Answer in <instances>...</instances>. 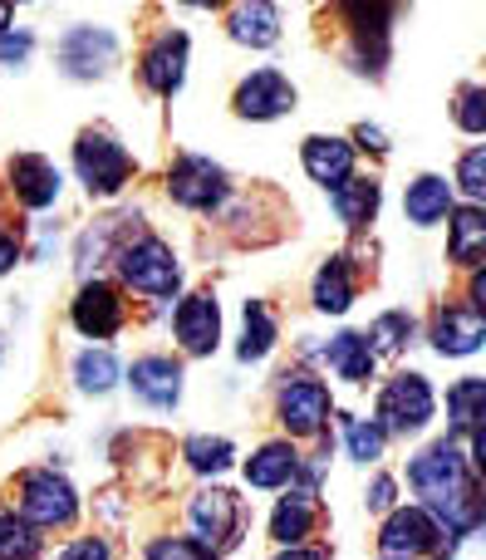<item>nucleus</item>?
Masks as SVG:
<instances>
[{
    "instance_id": "obj_35",
    "label": "nucleus",
    "mask_w": 486,
    "mask_h": 560,
    "mask_svg": "<svg viewBox=\"0 0 486 560\" xmlns=\"http://www.w3.org/2000/svg\"><path fill=\"white\" fill-rule=\"evenodd\" d=\"M458 183H462V192H467L472 202H482V197H486V148H472V153L462 158Z\"/></svg>"
},
{
    "instance_id": "obj_8",
    "label": "nucleus",
    "mask_w": 486,
    "mask_h": 560,
    "mask_svg": "<svg viewBox=\"0 0 486 560\" xmlns=\"http://www.w3.org/2000/svg\"><path fill=\"white\" fill-rule=\"evenodd\" d=\"M167 192L177 207H192V212H212L226 197V173L206 158H177L173 173H167Z\"/></svg>"
},
{
    "instance_id": "obj_37",
    "label": "nucleus",
    "mask_w": 486,
    "mask_h": 560,
    "mask_svg": "<svg viewBox=\"0 0 486 560\" xmlns=\"http://www.w3.org/2000/svg\"><path fill=\"white\" fill-rule=\"evenodd\" d=\"M29 49H35V39H29L25 30H20V35H10V30L0 35V59H5V65H25Z\"/></svg>"
},
{
    "instance_id": "obj_22",
    "label": "nucleus",
    "mask_w": 486,
    "mask_h": 560,
    "mask_svg": "<svg viewBox=\"0 0 486 560\" xmlns=\"http://www.w3.org/2000/svg\"><path fill=\"white\" fill-rule=\"evenodd\" d=\"M310 526H315V497L310 492H291L271 516V536L281 546H291V551L310 536Z\"/></svg>"
},
{
    "instance_id": "obj_32",
    "label": "nucleus",
    "mask_w": 486,
    "mask_h": 560,
    "mask_svg": "<svg viewBox=\"0 0 486 560\" xmlns=\"http://www.w3.org/2000/svg\"><path fill=\"white\" fill-rule=\"evenodd\" d=\"M413 335V319L408 315H383V319H374V329L364 339H369V349L374 354H393V349H403V339Z\"/></svg>"
},
{
    "instance_id": "obj_20",
    "label": "nucleus",
    "mask_w": 486,
    "mask_h": 560,
    "mask_svg": "<svg viewBox=\"0 0 486 560\" xmlns=\"http://www.w3.org/2000/svg\"><path fill=\"white\" fill-rule=\"evenodd\" d=\"M403 207H408V222H418V226H432V222H442V217L452 212V187L442 183V177H418V183L408 187V197H403Z\"/></svg>"
},
{
    "instance_id": "obj_17",
    "label": "nucleus",
    "mask_w": 486,
    "mask_h": 560,
    "mask_svg": "<svg viewBox=\"0 0 486 560\" xmlns=\"http://www.w3.org/2000/svg\"><path fill=\"white\" fill-rule=\"evenodd\" d=\"M305 173L324 187L349 183L354 173V148L344 138H305Z\"/></svg>"
},
{
    "instance_id": "obj_24",
    "label": "nucleus",
    "mask_w": 486,
    "mask_h": 560,
    "mask_svg": "<svg viewBox=\"0 0 486 560\" xmlns=\"http://www.w3.org/2000/svg\"><path fill=\"white\" fill-rule=\"evenodd\" d=\"M334 207H340L344 226L374 222V212H379V183H374V177H349V183L334 187Z\"/></svg>"
},
{
    "instance_id": "obj_2",
    "label": "nucleus",
    "mask_w": 486,
    "mask_h": 560,
    "mask_svg": "<svg viewBox=\"0 0 486 560\" xmlns=\"http://www.w3.org/2000/svg\"><path fill=\"white\" fill-rule=\"evenodd\" d=\"M79 512V497L64 477L55 472H25L20 477V522L25 526H69Z\"/></svg>"
},
{
    "instance_id": "obj_14",
    "label": "nucleus",
    "mask_w": 486,
    "mask_h": 560,
    "mask_svg": "<svg viewBox=\"0 0 486 560\" xmlns=\"http://www.w3.org/2000/svg\"><path fill=\"white\" fill-rule=\"evenodd\" d=\"M128 384H133V394L143 398V404H153V408H173V404H177V394H182V369H177L173 359L147 354V359H138V364L128 369Z\"/></svg>"
},
{
    "instance_id": "obj_43",
    "label": "nucleus",
    "mask_w": 486,
    "mask_h": 560,
    "mask_svg": "<svg viewBox=\"0 0 486 560\" xmlns=\"http://www.w3.org/2000/svg\"><path fill=\"white\" fill-rule=\"evenodd\" d=\"M10 30V5H0V35Z\"/></svg>"
},
{
    "instance_id": "obj_28",
    "label": "nucleus",
    "mask_w": 486,
    "mask_h": 560,
    "mask_svg": "<svg viewBox=\"0 0 486 560\" xmlns=\"http://www.w3.org/2000/svg\"><path fill=\"white\" fill-rule=\"evenodd\" d=\"M271 345H275V319H271V310H265L261 300H246V339H241V349H236V354H241L246 364H256V359L271 354Z\"/></svg>"
},
{
    "instance_id": "obj_25",
    "label": "nucleus",
    "mask_w": 486,
    "mask_h": 560,
    "mask_svg": "<svg viewBox=\"0 0 486 560\" xmlns=\"http://www.w3.org/2000/svg\"><path fill=\"white\" fill-rule=\"evenodd\" d=\"M486 252V217L477 207H458L452 212V261L477 266Z\"/></svg>"
},
{
    "instance_id": "obj_5",
    "label": "nucleus",
    "mask_w": 486,
    "mask_h": 560,
    "mask_svg": "<svg viewBox=\"0 0 486 560\" xmlns=\"http://www.w3.org/2000/svg\"><path fill=\"white\" fill-rule=\"evenodd\" d=\"M432 418V388L423 374H399L379 394V433H418Z\"/></svg>"
},
{
    "instance_id": "obj_10",
    "label": "nucleus",
    "mask_w": 486,
    "mask_h": 560,
    "mask_svg": "<svg viewBox=\"0 0 486 560\" xmlns=\"http://www.w3.org/2000/svg\"><path fill=\"white\" fill-rule=\"evenodd\" d=\"M295 108V89L285 74H275V69H256L251 79H246L241 89H236V114L241 118H281Z\"/></svg>"
},
{
    "instance_id": "obj_15",
    "label": "nucleus",
    "mask_w": 486,
    "mask_h": 560,
    "mask_svg": "<svg viewBox=\"0 0 486 560\" xmlns=\"http://www.w3.org/2000/svg\"><path fill=\"white\" fill-rule=\"evenodd\" d=\"M10 187H15L20 202L39 212V207H49L59 197V167L35 153H20L15 163H10Z\"/></svg>"
},
{
    "instance_id": "obj_4",
    "label": "nucleus",
    "mask_w": 486,
    "mask_h": 560,
    "mask_svg": "<svg viewBox=\"0 0 486 560\" xmlns=\"http://www.w3.org/2000/svg\"><path fill=\"white\" fill-rule=\"evenodd\" d=\"M118 271H123V280L133 290H143V295H173L177 290V261L173 252H167L157 236H143V242H128L123 252H118Z\"/></svg>"
},
{
    "instance_id": "obj_1",
    "label": "nucleus",
    "mask_w": 486,
    "mask_h": 560,
    "mask_svg": "<svg viewBox=\"0 0 486 560\" xmlns=\"http://www.w3.org/2000/svg\"><path fill=\"white\" fill-rule=\"evenodd\" d=\"M408 477H413V487L428 497L432 512L448 516L452 536H467L472 526H477V516H482L477 512V467L462 457V447L452 443V438H442L428 453L413 457Z\"/></svg>"
},
{
    "instance_id": "obj_3",
    "label": "nucleus",
    "mask_w": 486,
    "mask_h": 560,
    "mask_svg": "<svg viewBox=\"0 0 486 560\" xmlns=\"http://www.w3.org/2000/svg\"><path fill=\"white\" fill-rule=\"evenodd\" d=\"M74 167H79L88 192L114 197L118 187L128 183V173H133V158H128L108 133H94V128H88V133H79V143H74Z\"/></svg>"
},
{
    "instance_id": "obj_29",
    "label": "nucleus",
    "mask_w": 486,
    "mask_h": 560,
    "mask_svg": "<svg viewBox=\"0 0 486 560\" xmlns=\"http://www.w3.org/2000/svg\"><path fill=\"white\" fill-rule=\"evenodd\" d=\"M74 378L84 394H108V388L118 384V359L108 354V349H84V354L74 359Z\"/></svg>"
},
{
    "instance_id": "obj_7",
    "label": "nucleus",
    "mask_w": 486,
    "mask_h": 560,
    "mask_svg": "<svg viewBox=\"0 0 486 560\" xmlns=\"http://www.w3.org/2000/svg\"><path fill=\"white\" fill-rule=\"evenodd\" d=\"M114 59H118V39L98 25H74L59 39V69L69 79H98L114 69Z\"/></svg>"
},
{
    "instance_id": "obj_27",
    "label": "nucleus",
    "mask_w": 486,
    "mask_h": 560,
    "mask_svg": "<svg viewBox=\"0 0 486 560\" xmlns=\"http://www.w3.org/2000/svg\"><path fill=\"white\" fill-rule=\"evenodd\" d=\"M482 398H486V378H462V384L448 394L452 428H458L462 438H472V443L482 438V428H477V418H482Z\"/></svg>"
},
{
    "instance_id": "obj_23",
    "label": "nucleus",
    "mask_w": 486,
    "mask_h": 560,
    "mask_svg": "<svg viewBox=\"0 0 486 560\" xmlns=\"http://www.w3.org/2000/svg\"><path fill=\"white\" fill-rule=\"evenodd\" d=\"M300 472V457H295L291 443H265L261 453L246 463V482L251 487H281Z\"/></svg>"
},
{
    "instance_id": "obj_41",
    "label": "nucleus",
    "mask_w": 486,
    "mask_h": 560,
    "mask_svg": "<svg viewBox=\"0 0 486 560\" xmlns=\"http://www.w3.org/2000/svg\"><path fill=\"white\" fill-rule=\"evenodd\" d=\"M359 143H364V148H374V153H383V148H389V143H383V128H369V124L359 128Z\"/></svg>"
},
{
    "instance_id": "obj_33",
    "label": "nucleus",
    "mask_w": 486,
    "mask_h": 560,
    "mask_svg": "<svg viewBox=\"0 0 486 560\" xmlns=\"http://www.w3.org/2000/svg\"><path fill=\"white\" fill-rule=\"evenodd\" d=\"M344 438H349V453L359 457V463H374V457L383 453V433L374 423H359V418H349V423H344Z\"/></svg>"
},
{
    "instance_id": "obj_21",
    "label": "nucleus",
    "mask_w": 486,
    "mask_h": 560,
    "mask_svg": "<svg viewBox=\"0 0 486 560\" xmlns=\"http://www.w3.org/2000/svg\"><path fill=\"white\" fill-rule=\"evenodd\" d=\"M232 39H241V45L251 49H265L281 39V15H275V5H236L232 10Z\"/></svg>"
},
{
    "instance_id": "obj_42",
    "label": "nucleus",
    "mask_w": 486,
    "mask_h": 560,
    "mask_svg": "<svg viewBox=\"0 0 486 560\" xmlns=\"http://www.w3.org/2000/svg\"><path fill=\"white\" fill-rule=\"evenodd\" d=\"M281 560H324V556L320 551H285Z\"/></svg>"
},
{
    "instance_id": "obj_38",
    "label": "nucleus",
    "mask_w": 486,
    "mask_h": 560,
    "mask_svg": "<svg viewBox=\"0 0 486 560\" xmlns=\"http://www.w3.org/2000/svg\"><path fill=\"white\" fill-rule=\"evenodd\" d=\"M55 560H108V546L104 541H74L69 551H59Z\"/></svg>"
},
{
    "instance_id": "obj_40",
    "label": "nucleus",
    "mask_w": 486,
    "mask_h": 560,
    "mask_svg": "<svg viewBox=\"0 0 486 560\" xmlns=\"http://www.w3.org/2000/svg\"><path fill=\"white\" fill-rule=\"evenodd\" d=\"M15 261H20V246H15V236H10L5 226H0V276H5Z\"/></svg>"
},
{
    "instance_id": "obj_13",
    "label": "nucleus",
    "mask_w": 486,
    "mask_h": 560,
    "mask_svg": "<svg viewBox=\"0 0 486 560\" xmlns=\"http://www.w3.org/2000/svg\"><path fill=\"white\" fill-rule=\"evenodd\" d=\"M482 339H486V319H482V310H472V305H448L438 319V329H432L438 354H452V359L477 354Z\"/></svg>"
},
{
    "instance_id": "obj_31",
    "label": "nucleus",
    "mask_w": 486,
    "mask_h": 560,
    "mask_svg": "<svg viewBox=\"0 0 486 560\" xmlns=\"http://www.w3.org/2000/svg\"><path fill=\"white\" fill-rule=\"evenodd\" d=\"M182 453L197 472H222V467H232V457H236L226 438H187Z\"/></svg>"
},
{
    "instance_id": "obj_18",
    "label": "nucleus",
    "mask_w": 486,
    "mask_h": 560,
    "mask_svg": "<svg viewBox=\"0 0 486 560\" xmlns=\"http://www.w3.org/2000/svg\"><path fill=\"white\" fill-rule=\"evenodd\" d=\"M236 497L222 492V487H212V492H197L192 497V526L197 536H206V541H232L236 536Z\"/></svg>"
},
{
    "instance_id": "obj_9",
    "label": "nucleus",
    "mask_w": 486,
    "mask_h": 560,
    "mask_svg": "<svg viewBox=\"0 0 486 560\" xmlns=\"http://www.w3.org/2000/svg\"><path fill=\"white\" fill-rule=\"evenodd\" d=\"M324 418H330V394H324V384L295 374L291 384L281 388V423L291 428L295 438H310L324 428Z\"/></svg>"
},
{
    "instance_id": "obj_26",
    "label": "nucleus",
    "mask_w": 486,
    "mask_h": 560,
    "mask_svg": "<svg viewBox=\"0 0 486 560\" xmlns=\"http://www.w3.org/2000/svg\"><path fill=\"white\" fill-rule=\"evenodd\" d=\"M330 364L340 378H349V384H364V378L374 374V349L364 335H334L330 339Z\"/></svg>"
},
{
    "instance_id": "obj_12",
    "label": "nucleus",
    "mask_w": 486,
    "mask_h": 560,
    "mask_svg": "<svg viewBox=\"0 0 486 560\" xmlns=\"http://www.w3.org/2000/svg\"><path fill=\"white\" fill-rule=\"evenodd\" d=\"M177 339H182L187 354H212L216 339H222V310L212 295H187L177 305Z\"/></svg>"
},
{
    "instance_id": "obj_19",
    "label": "nucleus",
    "mask_w": 486,
    "mask_h": 560,
    "mask_svg": "<svg viewBox=\"0 0 486 560\" xmlns=\"http://www.w3.org/2000/svg\"><path fill=\"white\" fill-rule=\"evenodd\" d=\"M315 305L324 315H344L354 305V271H349V256H330L315 276Z\"/></svg>"
},
{
    "instance_id": "obj_34",
    "label": "nucleus",
    "mask_w": 486,
    "mask_h": 560,
    "mask_svg": "<svg viewBox=\"0 0 486 560\" xmlns=\"http://www.w3.org/2000/svg\"><path fill=\"white\" fill-rule=\"evenodd\" d=\"M147 560H216V551H206L202 541H182V536H163L147 546Z\"/></svg>"
},
{
    "instance_id": "obj_30",
    "label": "nucleus",
    "mask_w": 486,
    "mask_h": 560,
    "mask_svg": "<svg viewBox=\"0 0 486 560\" xmlns=\"http://www.w3.org/2000/svg\"><path fill=\"white\" fill-rule=\"evenodd\" d=\"M0 560H39V532L20 516H0Z\"/></svg>"
},
{
    "instance_id": "obj_11",
    "label": "nucleus",
    "mask_w": 486,
    "mask_h": 560,
    "mask_svg": "<svg viewBox=\"0 0 486 560\" xmlns=\"http://www.w3.org/2000/svg\"><path fill=\"white\" fill-rule=\"evenodd\" d=\"M74 329L79 335H88V339H108L118 325H123V300H118V290L114 285H104V280H88L84 290H79V300H74Z\"/></svg>"
},
{
    "instance_id": "obj_6",
    "label": "nucleus",
    "mask_w": 486,
    "mask_h": 560,
    "mask_svg": "<svg viewBox=\"0 0 486 560\" xmlns=\"http://www.w3.org/2000/svg\"><path fill=\"white\" fill-rule=\"evenodd\" d=\"M379 551L389 560L432 556V551H442V526L432 522V512H423V506H403V512H393L389 522H383Z\"/></svg>"
},
{
    "instance_id": "obj_16",
    "label": "nucleus",
    "mask_w": 486,
    "mask_h": 560,
    "mask_svg": "<svg viewBox=\"0 0 486 560\" xmlns=\"http://www.w3.org/2000/svg\"><path fill=\"white\" fill-rule=\"evenodd\" d=\"M182 74H187V35H163L143 59V79L153 94H177L182 89Z\"/></svg>"
},
{
    "instance_id": "obj_39",
    "label": "nucleus",
    "mask_w": 486,
    "mask_h": 560,
    "mask_svg": "<svg viewBox=\"0 0 486 560\" xmlns=\"http://www.w3.org/2000/svg\"><path fill=\"white\" fill-rule=\"evenodd\" d=\"M369 506L374 512H389L393 506V477H379V482L369 487Z\"/></svg>"
},
{
    "instance_id": "obj_44",
    "label": "nucleus",
    "mask_w": 486,
    "mask_h": 560,
    "mask_svg": "<svg viewBox=\"0 0 486 560\" xmlns=\"http://www.w3.org/2000/svg\"><path fill=\"white\" fill-rule=\"evenodd\" d=\"M0 354H5V345H0Z\"/></svg>"
},
{
    "instance_id": "obj_36",
    "label": "nucleus",
    "mask_w": 486,
    "mask_h": 560,
    "mask_svg": "<svg viewBox=\"0 0 486 560\" xmlns=\"http://www.w3.org/2000/svg\"><path fill=\"white\" fill-rule=\"evenodd\" d=\"M458 124L467 128V133H482V128H486V94H482V89H462V98H458Z\"/></svg>"
}]
</instances>
